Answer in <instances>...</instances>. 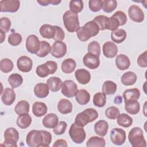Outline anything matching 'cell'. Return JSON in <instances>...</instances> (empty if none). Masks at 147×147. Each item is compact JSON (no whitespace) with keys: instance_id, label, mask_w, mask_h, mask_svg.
Returning <instances> with one entry per match:
<instances>
[{"instance_id":"cell-30","label":"cell","mask_w":147,"mask_h":147,"mask_svg":"<svg viewBox=\"0 0 147 147\" xmlns=\"http://www.w3.org/2000/svg\"><path fill=\"white\" fill-rule=\"evenodd\" d=\"M137 79L136 74L131 71H128L124 73L121 78L122 84L125 86H131L134 84Z\"/></svg>"},{"instance_id":"cell-48","label":"cell","mask_w":147,"mask_h":147,"mask_svg":"<svg viewBox=\"0 0 147 147\" xmlns=\"http://www.w3.org/2000/svg\"><path fill=\"white\" fill-rule=\"evenodd\" d=\"M120 114V111L117 107L111 106L106 109L105 111V115L109 119H115Z\"/></svg>"},{"instance_id":"cell-38","label":"cell","mask_w":147,"mask_h":147,"mask_svg":"<svg viewBox=\"0 0 147 147\" xmlns=\"http://www.w3.org/2000/svg\"><path fill=\"white\" fill-rule=\"evenodd\" d=\"M8 82L12 88H16L22 84L23 78L21 75L17 73L12 74L8 78Z\"/></svg>"},{"instance_id":"cell-18","label":"cell","mask_w":147,"mask_h":147,"mask_svg":"<svg viewBox=\"0 0 147 147\" xmlns=\"http://www.w3.org/2000/svg\"><path fill=\"white\" fill-rule=\"evenodd\" d=\"M75 76L78 83L81 84H86L91 80L90 72L83 68L77 69L75 72Z\"/></svg>"},{"instance_id":"cell-7","label":"cell","mask_w":147,"mask_h":147,"mask_svg":"<svg viewBox=\"0 0 147 147\" xmlns=\"http://www.w3.org/2000/svg\"><path fill=\"white\" fill-rule=\"evenodd\" d=\"M5 141L3 145L6 146H17V142L19 140V133L14 127H9L4 132Z\"/></svg>"},{"instance_id":"cell-4","label":"cell","mask_w":147,"mask_h":147,"mask_svg":"<svg viewBox=\"0 0 147 147\" xmlns=\"http://www.w3.org/2000/svg\"><path fill=\"white\" fill-rule=\"evenodd\" d=\"M63 21L65 28L70 33L76 32L80 27L78 15L70 10H67L64 13Z\"/></svg>"},{"instance_id":"cell-27","label":"cell","mask_w":147,"mask_h":147,"mask_svg":"<svg viewBox=\"0 0 147 147\" xmlns=\"http://www.w3.org/2000/svg\"><path fill=\"white\" fill-rule=\"evenodd\" d=\"M109 129L108 122L105 120H100L94 125V131L95 133L100 137L106 135Z\"/></svg>"},{"instance_id":"cell-16","label":"cell","mask_w":147,"mask_h":147,"mask_svg":"<svg viewBox=\"0 0 147 147\" xmlns=\"http://www.w3.org/2000/svg\"><path fill=\"white\" fill-rule=\"evenodd\" d=\"M102 51L106 57L114 58L117 55L118 47L113 42L107 41L103 45Z\"/></svg>"},{"instance_id":"cell-36","label":"cell","mask_w":147,"mask_h":147,"mask_svg":"<svg viewBox=\"0 0 147 147\" xmlns=\"http://www.w3.org/2000/svg\"><path fill=\"white\" fill-rule=\"evenodd\" d=\"M30 105L28 101L22 100L19 101L14 107V111L18 115L27 114L29 112Z\"/></svg>"},{"instance_id":"cell-19","label":"cell","mask_w":147,"mask_h":147,"mask_svg":"<svg viewBox=\"0 0 147 147\" xmlns=\"http://www.w3.org/2000/svg\"><path fill=\"white\" fill-rule=\"evenodd\" d=\"M39 32L40 35L46 38H54L56 34L55 25L44 24L40 28Z\"/></svg>"},{"instance_id":"cell-33","label":"cell","mask_w":147,"mask_h":147,"mask_svg":"<svg viewBox=\"0 0 147 147\" xmlns=\"http://www.w3.org/2000/svg\"><path fill=\"white\" fill-rule=\"evenodd\" d=\"M126 38V32L123 29H118L111 33V38L115 43L120 44L123 42Z\"/></svg>"},{"instance_id":"cell-24","label":"cell","mask_w":147,"mask_h":147,"mask_svg":"<svg viewBox=\"0 0 147 147\" xmlns=\"http://www.w3.org/2000/svg\"><path fill=\"white\" fill-rule=\"evenodd\" d=\"M62 80L58 77L52 76L49 78L47 80V84L52 92H57L62 87Z\"/></svg>"},{"instance_id":"cell-34","label":"cell","mask_w":147,"mask_h":147,"mask_svg":"<svg viewBox=\"0 0 147 147\" xmlns=\"http://www.w3.org/2000/svg\"><path fill=\"white\" fill-rule=\"evenodd\" d=\"M93 21L98 25L100 30L109 29V17L104 15H99L95 17Z\"/></svg>"},{"instance_id":"cell-5","label":"cell","mask_w":147,"mask_h":147,"mask_svg":"<svg viewBox=\"0 0 147 147\" xmlns=\"http://www.w3.org/2000/svg\"><path fill=\"white\" fill-rule=\"evenodd\" d=\"M128 140L133 147H145L146 146L143 131L139 127H134L130 130L128 134Z\"/></svg>"},{"instance_id":"cell-47","label":"cell","mask_w":147,"mask_h":147,"mask_svg":"<svg viewBox=\"0 0 147 147\" xmlns=\"http://www.w3.org/2000/svg\"><path fill=\"white\" fill-rule=\"evenodd\" d=\"M88 52L95 55L99 57L100 55V46L99 42L96 41H93L89 43L88 45Z\"/></svg>"},{"instance_id":"cell-11","label":"cell","mask_w":147,"mask_h":147,"mask_svg":"<svg viewBox=\"0 0 147 147\" xmlns=\"http://www.w3.org/2000/svg\"><path fill=\"white\" fill-rule=\"evenodd\" d=\"M26 49L30 53L36 54L39 51L40 41L35 34H30L26 39Z\"/></svg>"},{"instance_id":"cell-31","label":"cell","mask_w":147,"mask_h":147,"mask_svg":"<svg viewBox=\"0 0 147 147\" xmlns=\"http://www.w3.org/2000/svg\"><path fill=\"white\" fill-rule=\"evenodd\" d=\"M122 96L125 102L131 100H138L140 96V91L137 88L127 89L123 92Z\"/></svg>"},{"instance_id":"cell-45","label":"cell","mask_w":147,"mask_h":147,"mask_svg":"<svg viewBox=\"0 0 147 147\" xmlns=\"http://www.w3.org/2000/svg\"><path fill=\"white\" fill-rule=\"evenodd\" d=\"M83 9V2L81 0H71L69 2L70 11L78 14L82 11Z\"/></svg>"},{"instance_id":"cell-25","label":"cell","mask_w":147,"mask_h":147,"mask_svg":"<svg viewBox=\"0 0 147 147\" xmlns=\"http://www.w3.org/2000/svg\"><path fill=\"white\" fill-rule=\"evenodd\" d=\"M72 103L67 99H60L57 104L58 111L63 114L71 113L72 111Z\"/></svg>"},{"instance_id":"cell-59","label":"cell","mask_w":147,"mask_h":147,"mask_svg":"<svg viewBox=\"0 0 147 147\" xmlns=\"http://www.w3.org/2000/svg\"><path fill=\"white\" fill-rule=\"evenodd\" d=\"M0 32H1V43H2L3 42V41L5 40V32H3L2 30H0Z\"/></svg>"},{"instance_id":"cell-14","label":"cell","mask_w":147,"mask_h":147,"mask_svg":"<svg viewBox=\"0 0 147 147\" xmlns=\"http://www.w3.org/2000/svg\"><path fill=\"white\" fill-rule=\"evenodd\" d=\"M83 61L86 67L91 69H96L100 65L99 57L88 52L84 56Z\"/></svg>"},{"instance_id":"cell-35","label":"cell","mask_w":147,"mask_h":147,"mask_svg":"<svg viewBox=\"0 0 147 147\" xmlns=\"http://www.w3.org/2000/svg\"><path fill=\"white\" fill-rule=\"evenodd\" d=\"M117 86L116 83L111 80L105 81L102 87V91L103 94L106 95H113L115 94L117 91Z\"/></svg>"},{"instance_id":"cell-12","label":"cell","mask_w":147,"mask_h":147,"mask_svg":"<svg viewBox=\"0 0 147 147\" xmlns=\"http://www.w3.org/2000/svg\"><path fill=\"white\" fill-rule=\"evenodd\" d=\"M128 14L129 18L134 22H141L144 20V13L142 10L137 5H131L128 9Z\"/></svg>"},{"instance_id":"cell-10","label":"cell","mask_w":147,"mask_h":147,"mask_svg":"<svg viewBox=\"0 0 147 147\" xmlns=\"http://www.w3.org/2000/svg\"><path fill=\"white\" fill-rule=\"evenodd\" d=\"M20 6L18 0H2L0 1V9L1 12L15 13L18 11Z\"/></svg>"},{"instance_id":"cell-22","label":"cell","mask_w":147,"mask_h":147,"mask_svg":"<svg viewBox=\"0 0 147 147\" xmlns=\"http://www.w3.org/2000/svg\"><path fill=\"white\" fill-rule=\"evenodd\" d=\"M34 95L39 98H46L49 95V88L47 84L39 83L35 85L34 87Z\"/></svg>"},{"instance_id":"cell-20","label":"cell","mask_w":147,"mask_h":147,"mask_svg":"<svg viewBox=\"0 0 147 147\" xmlns=\"http://www.w3.org/2000/svg\"><path fill=\"white\" fill-rule=\"evenodd\" d=\"M59 122L57 115L54 113H49L46 115L42 119V123L43 126L46 128L53 129Z\"/></svg>"},{"instance_id":"cell-15","label":"cell","mask_w":147,"mask_h":147,"mask_svg":"<svg viewBox=\"0 0 147 147\" xmlns=\"http://www.w3.org/2000/svg\"><path fill=\"white\" fill-rule=\"evenodd\" d=\"M17 67L21 72H29L33 67L32 60L28 56H22L17 59Z\"/></svg>"},{"instance_id":"cell-51","label":"cell","mask_w":147,"mask_h":147,"mask_svg":"<svg viewBox=\"0 0 147 147\" xmlns=\"http://www.w3.org/2000/svg\"><path fill=\"white\" fill-rule=\"evenodd\" d=\"M11 25V21L7 17H2L0 19V30H2L3 32H8L10 29Z\"/></svg>"},{"instance_id":"cell-52","label":"cell","mask_w":147,"mask_h":147,"mask_svg":"<svg viewBox=\"0 0 147 147\" xmlns=\"http://www.w3.org/2000/svg\"><path fill=\"white\" fill-rule=\"evenodd\" d=\"M67 127V123L64 121H60L57 125L53 128V133L56 135H61L64 133Z\"/></svg>"},{"instance_id":"cell-57","label":"cell","mask_w":147,"mask_h":147,"mask_svg":"<svg viewBox=\"0 0 147 147\" xmlns=\"http://www.w3.org/2000/svg\"><path fill=\"white\" fill-rule=\"evenodd\" d=\"M67 146H68V145H67V141L63 139L57 140L53 144V147H59V146L67 147Z\"/></svg>"},{"instance_id":"cell-58","label":"cell","mask_w":147,"mask_h":147,"mask_svg":"<svg viewBox=\"0 0 147 147\" xmlns=\"http://www.w3.org/2000/svg\"><path fill=\"white\" fill-rule=\"evenodd\" d=\"M122 102V99L121 96H117L115 98H114V103L117 104H121Z\"/></svg>"},{"instance_id":"cell-55","label":"cell","mask_w":147,"mask_h":147,"mask_svg":"<svg viewBox=\"0 0 147 147\" xmlns=\"http://www.w3.org/2000/svg\"><path fill=\"white\" fill-rule=\"evenodd\" d=\"M109 21H110V23H109V27L108 30H111L113 32L118 29V27L119 26V24L116 18L111 16V17L109 18Z\"/></svg>"},{"instance_id":"cell-29","label":"cell","mask_w":147,"mask_h":147,"mask_svg":"<svg viewBox=\"0 0 147 147\" xmlns=\"http://www.w3.org/2000/svg\"><path fill=\"white\" fill-rule=\"evenodd\" d=\"M16 123L19 127L25 129L30 125L32 123V118L28 113L21 114L17 117Z\"/></svg>"},{"instance_id":"cell-21","label":"cell","mask_w":147,"mask_h":147,"mask_svg":"<svg viewBox=\"0 0 147 147\" xmlns=\"http://www.w3.org/2000/svg\"><path fill=\"white\" fill-rule=\"evenodd\" d=\"M115 65L119 70L123 71L129 68L130 65V61L126 55L119 54L116 57Z\"/></svg>"},{"instance_id":"cell-23","label":"cell","mask_w":147,"mask_h":147,"mask_svg":"<svg viewBox=\"0 0 147 147\" xmlns=\"http://www.w3.org/2000/svg\"><path fill=\"white\" fill-rule=\"evenodd\" d=\"M32 113L35 117H41L47 113L48 108L45 103L41 102H36L32 106Z\"/></svg>"},{"instance_id":"cell-32","label":"cell","mask_w":147,"mask_h":147,"mask_svg":"<svg viewBox=\"0 0 147 147\" xmlns=\"http://www.w3.org/2000/svg\"><path fill=\"white\" fill-rule=\"evenodd\" d=\"M76 67V63L75 61L71 58H68L62 62L61 68L64 73L71 74L74 72Z\"/></svg>"},{"instance_id":"cell-2","label":"cell","mask_w":147,"mask_h":147,"mask_svg":"<svg viewBox=\"0 0 147 147\" xmlns=\"http://www.w3.org/2000/svg\"><path fill=\"white\" fill-rule=\"evenodd\" d=\"M99 30L98 25L92 20L86 23L83 26L79 27L76 32L79 40L84 42L91 37L96 36L99 33Z\"/></svg>"},{"instance_id":"cell-6","label":"cell","mask_w":147,"mask_h":147,"mask_svg":"<svg viewBox=\"0 0 147 147\" xmlns=\"http://www.w3.org/2000/svg\"><path fill=\"white\" fill-rule=\"evenodd\" d=\"M69 135L72 141L76 144H82L86 139V134L83 127H81L73 123L69 130Z\"/></svg>"},{"instance_id":"cell-3","label":"cell","mask_w":147,"mask_h":147,"mask_svg":"<svg viewBox=\"0 0 147 147\" xmlns=\"http://www.w3.org/2000/svg\"><path fill=\"white\" fill-rule=\"evenodd\" d=\"M98 117V113L95 109L87 108L76 115L75 123L79 126L84 127L89 122L94 121Z\"/></svg>"},{"instance_id":"cell-50","label":"cell","mask_w":147,"mask_h":147,"mask_svg":"<svg viewBox=\"0 0 147 147\" xmlns=\"http://www.w3.org/2000/svg\"><path fill=\"white\" fill-rule=\"evenodd\" d=\"M112 17H114L118 20L119 24V26L124 25L127 22V16L126 14L122 11H120V10L117 11L115 13L113 14Z\"/></svg>"},{"instance_id":"cell-44","label":"cell","mask_w":147,"mask_h":147,"mask_svg":"<svg viewBox=\"0 0 147 147\" xmlns=\"http://www.w3.org/2000/svg\"><path fill=\"white\" fill-rule=\"evenodd\" d=\"M117 1L115 0L103 1L102 9L106 13H111L117 8Z\"/></svg>"},{"instance_id":"cell-13","label":"cell","mask_w":147,"mask_h":147,"mask_svg":"<svg viewBox=\"0 0 147 147\" xmlns=\"http://www.w3.org/2000/svg\"><path fill=\"white\" fill-rule=\"evenodd\" d=\"M67 51L65 43L61 41H57L52 44L51 53L55 58H61L66 54Z\"/></svg>"},{"instance_id":"cell-17","label":"cell","mask_w":147,"mask_h":147,"mask_svg":"<svg viewBox=\"0 0 147 147\" xmlns=\"http://www.w3.org/2000/svg\"><path fill=\"white\" fill-rule=\"evenodd\" d=\"M16 99V93L13 88H6L1 92V100L6 106L11 105Z\"/></svg>"},{"instance_id":"cell-42","label":"cell","mask_w":147,"mask_h":147,"mask_svg":"<svg viewBox=\"0 0 147 147\" xmlns=\"http://www.w3.org/2000/svg\"><path fill=\"white\" fill-rule=\"evenodd\" d=\"M36 74L40 78H45L49 74H52L51 69L46 63L38 65L36 68Z\"/></svg>"},{"instance_id":"cell-9","label":"cell","mask_w":147,"mask_h":147,"mask_svg":"<svg viewBox=\"0 0 147 147\" xmlns=\"http://www.w3.org/2000/svg\"><path fill=\"white\" fill-rule=\"evenodd\" d=\"M110 140L116 145H122L126 141V131L121 129L115 127L110 132Z\"/></svg>"},{"instance_id":"cell-41","label":"cell","mask_w":147,"mask_h":147,"mask_svg":"<svg viewBox=\"0 0 147 147\" xmlns=\"http://www.w3.org/2000/svg\"><path fill=\"white\" fill-rule=\"evenodd\" d=\"M94 105L98 107H103L106 103V96L103 92H97L93 97Z\"/></svg>"},{"instance_id":"cell-53","label":"cell","mask_w":147,"mask_h":147,"mask_svg":"<svg viewBox=\"0 0 147 147\" xmlns=\"http://www.w3.org/2000/svg\"><path fill=\"white\" fill-rule=\"evenodd\" d=\"M55 28H56V34L53 40L55 41H62L65 38L64 32L63 31V29L59 26L55 25Z\"/></svg>"},{"instance_id":"cell-37","label":"cell","mask_w":147,"mask_h":147,"mask_svg":"<svg viewBox=\"0 0 147 147\" xmlns=\"http://www.w3.org/2000/svg\"><path fill=\"white\" fill-rule=\"evenodd\" d=\"M117 119L118 125L123 127H129L133 123L132 118L125 113L120 114Z\"/></svg>"},{"instance_id":"cell-54","label":"cell","mask_w":147,"mask_h":147,"mask_svg":"<svg viewBox=\"0 0 147 147\" xmlns=\"http://www.w3.org/2000/svg\"><path fill=\"white\" fill-rule=\"evenodd\" d=\"M137 64L142 68H146L147 67L146 63V51H145L143 53L140 54L137 58Z\"/></svg>"},{"instance_id":"cell-39","label":"cell","mask_w":147,"mask_h":147,"mask_svg":"<svg viewBox=\"0 0 147 147\" xmlns=\"http://www.w3.org/2000/svg\"><path fill=\"white\" fill-rule=\"evenodd\" d=\"M105 145L106 142L105 139L103 138L97 136H93L90 137L86 142V146L88 147H104Z\"/></svg>"},{"instance_id":"cell-56","label":"cell","mask_w":147,"mask_h":147,"mask_svg":"<svg viewBox=\"0 0 147 147\" xmlns=\"http://www.w3.org/2000/svg\"><path fill=\"white\" fill-rule=\"evenodd\" d=\"M40 5L43 6H48L49 4H52L53 5H57L60 3L61 1L58 0H43V1H37Z\"/></svg>"},{"instance_id":"cell-1","label":"cell","mask_w":147,"mask_h":147,"mask_svg":"<svg viewBox=\"0 0 147 147\" xmlns=\"http://www.w3.org/2000/svg\"><path fill=\"white\" fill-rule=\"evenodd\" d=\"M51 141V134L45 130H32L28 133L26 138V142L30 147L49 146Z\"/></svg>"},{"instance_id":"cell-8","label":"cell","mask_w":147,"mask_h":147,"mask_svg":"<svg viewBox=\"0 0 147 147\" xmlns=\"http://www.w3.org/2000/svg\"><path fill=\"white\" fill-rule=\"evenodd\" d=\"M78 91L76 84L72 80H66L63 83L61 87L62 94L67 98L74 97Z\"/></svg>"},{"instance_id":"cell-28","label":"cell","mask_w":147,"mask_h":147,"mask_svg":"<svg viewBox=\"0 0 147 147\" xmlns=\"http://www.w3.org/2000/svg\"><path fill=\"white\" fill-rule=\"evenodd\" d=\"M75 99L79 105H85L90 101V94L86 90H79L75 95Z\"/></svg>"},{"instance_id":"cell-26","label":"cell","mask_w":147,"mask_h":147,"mask_svg":"<svg viewBox=\"0 0 147 147\" xmlns=\"http://www.w3.org/2000/svg\"><path fill=\"white\" fill-rule=\"evenodd\" d=\"M125 109L130 114L135 115L140 110V104L137 100H131L125 102Z\"/></svg>"},{"instance_id":"cell-43","label":"cell","mask_w":147,"mask_h":147,"mask_svg":"<svg viewBox=\"0 0 147 147\" xmlns=\"http://www.w3.org/2000/svg\"><path fill=\"white\" fill-rule=\"evenodd\" d=\"M13 61L8 58L3 59L0 61V69L2 72L9 73L13 70Z\"/></svg>"},{"instance_id":"cell-40","label":"cell","mask_w":147,"mask_h":147,"mask_svg":"<svg viewBox=\"0 0 147 147\" xmlns=\"http://www.w3.org/2000/svg\"><path fill=\"white\" fill-rule=\"evenodd\" d=\"M51 51V47L49 42L45 41H40V47L39 51L36 54L37 56L44 57L47 56Z\"/></svg>"},{"instance_id":"cell-49","label":"cell","mask_w":147,"mask_h":147,"mask_svg":"<svg viewBox=\"0 0 147 147\" xmlns=\"http://www.w3.org/2000/svg\"><path fill=\"white\" fill-rule=\"evenodd\" d=\"M89 8L93 12H98L102 9V0H90L88 2Z\"/></svg>"},{"instance_id":"cell-46","label":"cell","mask_w":147,"mask_h":147,"mask_svg":"<svg viewBox=\"0 0 147 147\" xmlns=\"http://www.w3.org/2000/svg\"><path fill=\"white\" fill-rule=\"evenodd\" d=\"M22 36L18 33H12L8 37V42L12 46H17L22 42Z\"/></svg>"}]
</instances>
